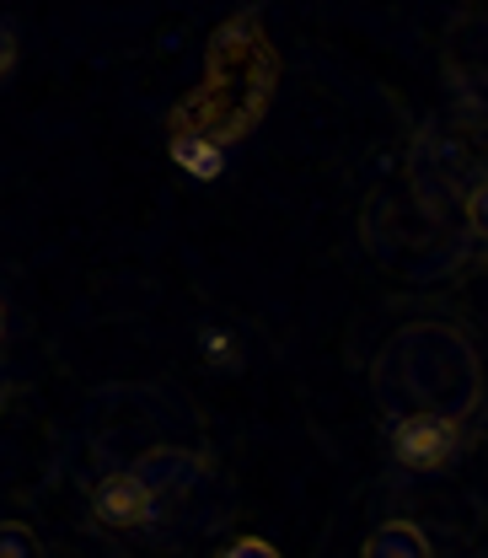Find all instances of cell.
I'll use <instances>...</instances> for the list:
<instances>
[{
  "label": "cell",
  "instance_id": "2",
  "mask_svg": "<svg viewBox=\"0 0 488 558\" xmlns=\"http://www.w3.org/2000/svg\"><path fill=\"white\" fill-rule=\"evenodd\" d=\"M161 510H167V499L145 484L139 473H108L102 484L91 488V515L102 526H113V532L150 526V521H161Z\"/></svg>",
  "mask_w": 488,
  "mask_h": 558
},
{
  "label": "cell",
  "instance_id": "6",
  "mask_svg": "<svg viewBox=\"0 0 488 558\" xmlns=\"http://www.w3.org/2000/svg\"><path fill=\"white\" fill-rule=\"evenodd\" d=\"M0 558H38V537L22 521H0Z\"/></svg>",
  "mask_w": 488,
  "mask_h": 558
},
{
  "label": "cell",
  "instance_id": "1",
  "mask_svg": "<svg viewBox=\"0 0 488 558\" xmlns=\"http://www.w3.org/2000/svg\"><path fill=\"white\" fill-rule=\"evenodd\" d=\"M456 446H462L456 418L446 414H408L392 424V457L408 473H440L456 457Z\"/></svg>",
  "mask_w": 488,
  "mask_h": 558
},
{
  "label": "cell",
  "instance_id": "4",
  "mask_svg": "<svg viewBox=\"0 0 488 558\" xmlns=\"http://www.w3.org/2000/svg\"><path fill=\"white\" fill-rule=\"evenodd\" d=\"M359 558H435V554H429V537L418 532L414 521H381L365 537Z\"/></svg>",
  "mask_w": 488,
  "mask_h": 558
},
{
  "label": "cell",
  "instance_id": "9",
  "mask_svg": "<svg viewBox=\"0 0 488 558\" xmlns=\"http://www.w3.org/2000/svg\"><path fill=\"white\" fill-rule=\"evenodd\" d=\"M220 558H279V554L264 543V537H242V543H231Z\"/></svg>",
  "mask_w": 488,
  "mask_h": 558
},
{
  "label": "cell",
  "instance_id": "5",
  "mask_svg": "<svg viewBox=\"0 0 488 558\" xmlns=\"http://www.w3.org/2000/svg\"><path fill=\"white\" fill-rule=\"evenodd\" d=\"M172 161L188 172V178H199V183H215L220 178V167H225V150L205 135H172Z\"/></svg>",
  "mask_w": 488,
  "mask_h": 558
},
{
  "label": "cell",
  "instance_id": "11",
  "mask_svg": "<svg viewBox=\"0 0 488 558\" xmlns=\"http://www.w3.org/2000/svg\"><path fill=\"white\" fill-rule=\"evenodd\" d=\"M0 333H5V301H0Z\"/></svg>",
  "mask_w": 488,
  "mask_h": 558
},
{
  "label": "cell",
  "instance_id": "7",
  "mask_svg": "<svg viewBox=\"0 0 488 558\" xmlns=\"http://www.w3.org/2000/svg\"><path fill=\"white\" fill-rule=\"evenodd\" d=\"M199 344H205V354L215 360V365H236V339H231L225 328H205Z\"/></svg>",
  "mask_w": 488,
  "mask_h": 558
},
{
  "label": "cell",
  "instance_id": "3",
  "mask_svg": "<svg viewBox=\"0 0 488 558\" xmlns=\"http://www.w3.org/2000/svg\"><path fill=\"white\" fill-rule=\"evenodd\" d=\"M135 473L150 488H156L161 499H172V494H188V488L205 484V462H199V457H188V451H172V446H161V451L139 457Z\"/></svg>",
  "mask_w": 488,
  "mask_h": 558
},
{
  "label": "cell",
  "instance_id": "10",
  "mask_svg": "<svg viewBox=\"0 0 488 558\" xmlns=\"http://www.w3.org/2000/svg\"><path fill=\"white\" fill-rule=\"evenodd\" d=\"M467 220H473V226L488 236V183H478V189L467 194Z\"/></svg>",
  "mask_w": 488,
  "mask_h": 558
},
{
  "label": "cell",
  "instance_id": "8",
  "mask_svg": "<svg viewBox=\"0 0 488 558\" xmlns=\"http://www.w3.org/2000/svg\"><path fill=\"white\" fill-rule=\"evenodd\" d=\"M16 60H22V38H16V27L0 16V81L16 70Z\"/></svg>",
  "mask_w": 488,
  "mask_h": 558
}]
</instances>
